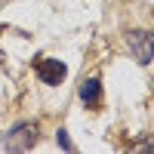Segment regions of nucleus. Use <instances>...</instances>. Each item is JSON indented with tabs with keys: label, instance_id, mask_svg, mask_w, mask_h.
<instances>
[{
	"label": "nucleus",
	"instance_id": "f257e3e1",
	"mask_svg": "<svg viewBox=\"0 0 154 154\" xmlns=\"http://www.w3.org/2000/svg\"><path fill=\"white\" fill-rule=\"evenodd\" d=\"M34 71H37V77H40L43 83H49V86H59L62 80H65V74H68V68L62 65L59 59H37Z\"/></svg>",
	"mask_w": 154,
	"mask_h": 154
},
{
	"label": "nucleus",
	"instance_id": "f03ea898",
	"mask_svg": "<svg viewBox=\"0 0 154 154\" xmlns=\"http://www.w3.org/2000/svg\"><path fill=\"white\" fill-rule=\"evenodd\" d=\"M34 142H37V126L34 123H22V126H16V130L9 133L3 148L6 151H25V148H31Z\"/></svg>",
	"mask_w": 154,
	"mask_h": 154
},
{
	"label": "nucleus",
	"instance_id": "7ed1b4c3",
	"mask_svg": "<svg viewBox=\"0 0 154 154\" xmlns=\"http://www.w3.org/2000/svg\"><path fill=\"white\" fill-rule=\"evenodd\" d=\"M130 46H133V56L139 59V65H148L154 59V40L148 31H133L130 34Z\"/></svg>",
	"mask_w": 154,
	"mask_h": 154
},
{
	"label": "nucleus",
	"instance_id": "20e7f679",
	"mask_svg": "<svg viewBox=\"0 0 154 154\" xmlns=\"http://www.w3.org/2000/svg\"><path fill=\"white\" fill-rule=\"evenodd\" d=\"M80 99L86 102V105H99V99H102V83L99 80H86L80 86Z\"/></svg>",
	"mask_w": 154,
	"mask_h": 154
},
{
	"label": "nucleus",
	"instance_id": "39448f33",
	"mask_svg": "<svg viewBox=\"0 0 154 154\" xmlns=\"http://www.w3.org/2000/svg\"><path fill=\"white\" fill-rule=\"evenodd\" d=\"M59 145L65 148V151H71V139H68V133H65V130H59Z\"/></svg>",
	"mask_w": 154,
	"mask_h": 154
}]
</instances>
